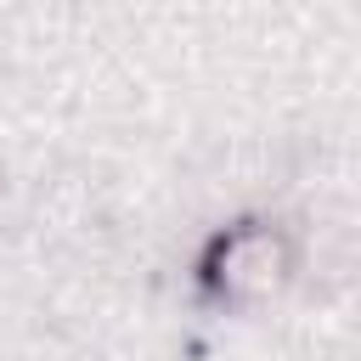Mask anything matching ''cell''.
Returning a JSON list of instances; mask_svg holds the SVG:
<instances>
[{
    "label": "cell",
    "mask_w": 361,
    "mask_h": 361,
    "mask_svg": "<svg viewBox=\"0 0 361 361\" xmlns=\"http://www.w3.org/2000/svg\"><path fill=\"white\" fill-rule=\"evenodd\" d=\"M293 254H288V237L282 231H265V226H243L220 243V259H214V288L226 299H259L271 288H282Z\"/></svg>",
    "instance_id": "obj_1"
}]
</instances>
